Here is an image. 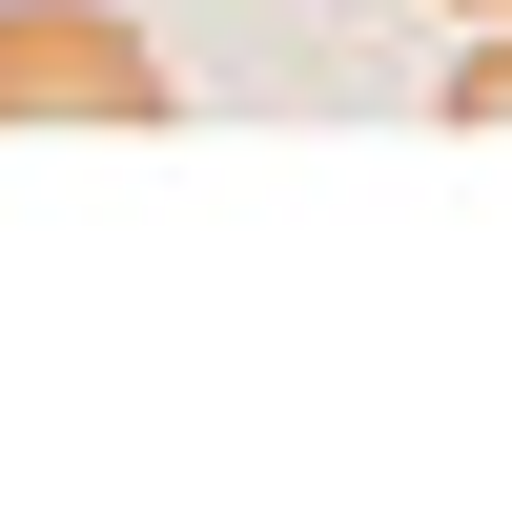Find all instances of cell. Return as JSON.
<instances>
[{"label": "cell", "mask_w": 512, "mask_h": 512, "mask_svg": "<svg viewBox=\"0 0 512 512\" xmlns=\"http://www.w3.org/2000/svg\"><path fill=\"white\" fill-rule=\"evenodd\" d=\"M451 123H512V21L472 41V62H451Z\"/></svg>", "instance_id": "2"}, {"label": "cell", "mask_w": 512, "mask_h": 512, "mask_svg": "<svg viewBox=\"0 0 512 512\" xmlns=\"http://www.w3.org/2000/svg\"><path fill=\"white\" fill-rule=\"evenodd\" d=\"M0 123H164L144 21H103V0H0Z\"/></svg>", "instance_id": "1"}, {"label": "cell", "mask_w": 512, "mask_h": 512, "mask_svg": "<svg viewBox=\"0 0 512 512\" xmlns=\"http://www.w3.org/2000/svg\"><path fill=\"white\" fill-rule=\"evenodd\" d=\"M492 21H512V0H492Z\"/></svg>", "instance_id": "3"}]
</instances>
